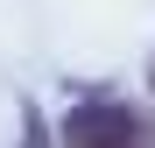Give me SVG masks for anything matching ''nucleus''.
I'll use <instances>...</instances> for the list:
<instances>
[{
	"instance_id": "obj_1",
	"label": "nucleus",
	"mask_w": 155,
	"mask_h": 148,
	"mask_svg": "<svg viewBox=\"0 0 155 148\" xmlns=\"http://www.w3.org/2000/svg\"><path fill=\"white\" fill-rule=\"evenodd\" d=\"M64 148H155V127L120 99H85L64 113Z\"/></svg>"
},
{
	"instance_id": "obj_2",
	"label": "nucleus",
	"mask_w": 155,
	"mask_h": 148,
	"mask_svg": "<svg viewBox=\"0 0 155 148\" xmlns=\"http://www.w3.org/2000/svg\"><path fill=\"white\" fill-rule=\"evenodd\" d=\"M21 148H49V134H42V120L28 113V141H21Z\"/></svg>"
}]
</instances>
